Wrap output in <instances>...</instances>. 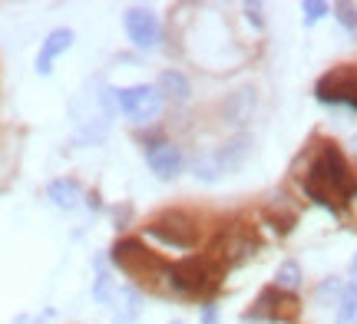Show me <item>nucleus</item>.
I'll return each mask as SVG.
<instances>
[{
	"instance_id": "obj_1",
	"label": "nucleus",
	"mask_w": 357,
	"mask_h": 324,
	"mask_svg": "<svg viewBox=\"0 0 357 324\" xmlns=\"http://www.w3.org/2000/svg\"><path fill=\"white\" fill-rule=\"evenodd\" d=\"M305 195L314 206L328 208L331 215H341L344 202L357 195V182L334 143H321L318 156L311 159V169L305 176Z\"/></svg>"
},
{
	"instance_id": "obj_2",
	"label": "nucleus",
	"mask_w": 357,
	"mask_h": 324,
	"mask_svg": "<svg viewBox=\"0 0 357 324\" xmlns=\"http://www.w3.org/2000/svg\"><path fill=\"white\" fill-rule=\"evenodd\" d=\"M252 149H255V143H252V136H231L229 143L215 146L212 153H205V156H199L195 162H192V176L199 182H218L225 179V176H231V172H238V169L248 162V156H252Z\"/></svg>"
},
{
	"instance_id": "obj_3",
	"label": "nucleus",
	"mask_w": 357,
	"mask_h": 324,
	"mask_svg": "<svg viewBox=\"0 0 357 324\" xmlns=\"http://www.w3.org/2000/svg\"><path fill=\"white\" fill-rule=\"evenodd\" d=\"M314 96H318L321 103L347 106V109L357 113V63L328 70V73L314 83Z\"/></svg>"
},
{
	"instance_id": "obj_4",
	"label": "nucleus",
	"mask_w": 357,
	"mask_h": 324,
	"mask_svg": "<svg viewBox=\"0 0 357 324\" xmlns=\"http://www.w3.org/2000/svg\"><path fill=\"white\" fill-rule=\"evenodd\" d=\"M218 281V268H212V261L202 255L182 259L178 265L169 268V285L182 291V295H202Z\"/></svg>"
},
{
	"instance_id": "obj_5",
	"label": "nucleus",
	"mask_w": 357,
	"mask_h": 324,
	"mask_svg": "<svg viewBox=\"0 0 357 324\" xmlns=\"http://www.w3.org/2000/svg\"><path fill=\"white\" fill-rule=\"evenodd\" d=\"M146 235L155 238V242H162V245H169V248H178V252H185V248H192L199 242L195 222H192L185 212H176V208L162 212V215L146 229Z\"/></svg>"
},
{
	"instance_id": "obj_6",
	"label": "nucleus",
	"mask_w": 357,
	"mask_h": 324,
	"mask_svg": "<svg viewBox=\"0 0 357 324\" xmlns=\"http://www.w3.org/2000/svg\"><path fill=\"white\" fill-rule=\"evenodd\" d=\"M116 106L132 123H153L159 116V109H162V96L149 83H136V86H126V90H116Z\"/></svg>"
},
{
	"instance_id": "obj_7",
	"label": "nucleus",
	"mask_w": 357,
	"mask_h": 324,
	"mask_svg": "<svg viewBox=\"0 0 357 324\" xmlns=\"http://www.w3.org/2000/svg\"><path fill=\"white\" fill-rule=\"evenodd\" d=\"M113 261L123 268V272L132 275V278H142L146 272L153 275V278L155 275H166L169 278V268H172V265L155 259L153 252H146L139 242H116L113 245Z\"/></svg>"
},
{
	"instance_id": "obj_8",
	"label": "nucleus",
	"mask_w": 357,
	"mask_h": 324,
	"mask_svg": "<svg viewBox=\"0 0 357 324\" xmlns=\"http://www.w3.org/2000/svg\"><path fill=\"white\" fill-rule=\"evenodd\" d=\"M298 318V298L281 291V288H265L255 298V308L245 311V321H291Z\"/></svg>"
},
{
	"instance_id": "obj_9",
	"label": "nucleus",
	"mask_w": 357,
	"mask_h": 324,
	"mask_svg": "<svg viewBox=\"0 0 357 324\" xmlns=\"http://www.w3.org/2000/svg\"><path fill=\"white\" fill-rule=\"evenodd\" d=\"M123 26H126V37L132 40V47H139V50H153V47H159V40H162L155 13L142 10V7H129L123 13Z\"/></svg>"
},
{
	"instance_id": "obj_10",
	"label": "nucleus",
	"mask_w": 357,
	"mask_h": 324,
	"mask_svg": "<svg viewBox=\"0 0 357 324\" xmlns=\"http://www.w3.org/2000/svg\"><path fill=\"white\" fill-rule=\"evenodd\" d=\"M258 109V93L255 86H238V90H231L225 100H222V106H218V116L225 119L229 126H245L248 119L255 116Z\"/></svg>"
},
{
	"instance_id": "obj_11",
	"label": "nucleus",
	"mask_w": 357,
	"mask_h": 324,
	"mask_svg": "<svg viewBox=\"0 0 357 324\" xmlns=\"http://www.w3.org/2000/svg\"><path fill=\"white\" fill-rule=\"evenodd\" d=\"M73 40H77V33L70 30V26H56V30H50L47 33V40L40 43V53H37V73L40 77H47L53 70V63H56V56H63L70 47H73Z\"/></svg>"
},
{
	"instance_id": "obj_12",
	"label": "nucleus",
	"mask_w": 357,
	"mask_h": 324,
	"mask_svg": "<svg viewBox=\"0 0 357 324\" xmlns=\"http://www.w3.org/2000/svg\"><path fill=\"white\" fill-rule=\"evenodd\" d=\"M146 162L153 169L159 179H176L178 172H182V153H178V146L172 143H155L146 149Z\"/></svg>"
},
{
	"instance_id": "obj_13",
	"label": "nucleus",
	"mask_w": 357,
	"mask_h": 324,
	"mask_svg": "<svg viewBox=\"0 0 357 324\" xmlns=\"http://www.w3.org/2000/svg\"><path fill=\"white\" fill-rule=\"evenodd\" d=\"M155 90L162 96V103H189L192 96V83L185 73H178V70H166V73H159V83H155Z\"/></svg>"
},
{
	"instance_id": "obj_14",
	"label": "nucleus",
	"mask_w": 357,
	"mask_h": 324,
	"mask_svg": "<svg viewBox=\"0 0 357 324\" xmlns=\"http://www.w3.org/2000/svg\"><path fill=\"white\" fill-rule=\"evenodd\" d=\"M142 314V295L132 285L119 288L113 301V321L116 324H136Z\"/></svg>"
},
{
	"instance_id": "obj_15",
	"label": "nucleus",
	"mask_w": 357,
	"mask_h": 324,
	"mask_svg": "<svg viewBox=\"0 0 357 324\" xmlns=\"http://www.w3.org/2000/svg\"><path fill=\"white\" fill-rule=\"evenodd\" d=\"M47 199H50L56 208H79L83 206V189L79 182L73 179H53L47 185Z\"/></svg>"
},
{
	"instance_id": "obj_16",
	"label": "nucleus",
	"mask_w": 357,
	"mask_h": 324,
	"mask_svg": "<svg viewBox=\"0 0 357 324\" xmlns=\"http://www.w3.org/2000/svg\"><path fill=\"white\" fill-rule=\"evenodd\" d=\"M334 324H357V281H347L344 295L337 301V318Z\"/></svg>"
},
{
	"instance_id": "obj_17",
	"label": "nucleus",
	"mask_w": 357,
	"mask_h": 324,
	"mask_svg": "<svg viewBox=\"0 0 357 324\" xmlns=\"http://www.w3.org/2000/svg\"><path fill=\"white\" fill-rule=\"evenodd\" d=\"M93 298L100 304H113L116 301V288H113V275L106 272V265L96 261V278H93Z\"/></svg>"
},
{
	"instance_id": "obj_18",
	"label": "nucleus",
	"mask_w": 357,
	"mask_h": 324,
	"mask_svg": "<svg viewBox=\"0 0 357 324\" xmlns=\"http://www.w3.org/2000/svg\"><path fill=\"white\" fill-rule=\"evenodd\" d=\"M298 285H301V265L294 259L288 261H281V268L275 272V288H281V291H298Z\"/></svg>"
},
{
	"instance_id": "obj_19",
	"label": "nucleus",
	"mask_w": 357,
	"mask_h": 324,
	"mask_svg": "<svg viewBox=\"0 0 357 324\" xmlns=\"http://www.w3.org/2000/svg\"><path fill=\"white\" fill-rule=\"evenodd\" d=\"M334 17H337V24L344 26L347 33H357V7L354 3H337V7H334Z\"/></svg>"
},
{
	"instance_id": "obj_20",
	"label": "nucleus",
	"mask_w": 357,
	"mask_h": 324,
	"mask_svg": "<svg viewBox=\"0 0 357 324\" xmlns=\"http://www.w3.org/2000/svg\"><path fill=\"white\" fill-rule=\"evenodd\" d=\"M341 295H344V285H341L337 278H328V281H324V288H318V304H328L331 298L341 301Z\"/></svg>"
},
{
	"instance_id": "obj_21",
	"label": "nucleus",
	"mask_w": 357,
	"mask_h": 324,
	"mask_svg": "<svg viewBox=\"0 0 357 324\" xmlns=\"http://www.w3.org/2000/svg\"><path fill=\"white\" fill-rule=\"evenodd\" d=\"M301 10H305V24L311 26V24H318V20H321V17H324L328 10H331V7H328L324 0H307V3L301 7Z\"/></svg>"
},
{
	"instance_id": "obj_22",
	"label": "nucleus",
	"mask_w": 357,
	"mask_h": 324,
	"mask_svg": "<svg viewBox=\"0 0 357 324\" xmlns=\"http://www.w3.org/2000/svg\"><path fill=\"white\" fill-rule=\"evenodd\" d=\"M202 324H218V308L215 304H205L202 308Z\"/></svg>"
},
{
	"instance_id": "obj_23",
	"label": "nucleus",
	"mask_w": 357,
	"mask_h": 324,
	"mask_svg": "<svg viewBox=\"0 0 357 324\" xmlns=\"http://www.w3.org/2000/svg\"><path fill=\"white\" fill-rule=\"evenodd\" d=\"M245 10H248V20H252V24H255V26H261V10H258L255 3H248Z\"/></svg>"
},
{
	"instance_id": "obj_24",
	"label": "nucleus",
	"mask_w": 357,
	"mask_h": 324,
	"mask_svg": "<svg viewBox=\"0 0 357 324\" xmlns=\"http://www.w3.org/2000/svg\"><path fill=\"white\" fill-rule=\"evenodd\" d=\"M351 281H357V255H354V261H351Z\"/></svg>"
},
{
	"instance_id": "obj_25",
	"label": "nucleus",
	"mask_w": 357,
	"mask_h": 324,
	"mask_svg": "<svg viewBox=\"0 0 357 324\" xmlns=\"http://www.w3.org/2000/svg\"><path fill=\"white\" fill-rule=\"evenodd\" d=\"M351 143H354V149H357V136H354V139H351Z\"/></svg>"
}]
</instances>
